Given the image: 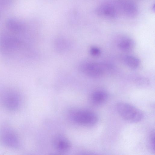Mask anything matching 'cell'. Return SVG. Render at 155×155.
Here are the masks:
<instances>
[{"instance_id":"1","label":"cell","mask_w":155,"mask_h":155,"mask_svg":"<svg viewBox=\"0 0 155 155\" xmlns=\"http://www.w3.org/2000/svg\"><path fill=\"white\" fill-rule=\"evenodd\" d=\"M25 46L20 36L8 33L0 35V52L6 57L21 58Z\"/></svg>"},{"instance_id":"2","label":"cell","mask_w":155,"mask_h":155,"mask_svg":"<svg viewBox=\"0 0 155 155\" xmlns=\"http://www.w3.org/2000/svg\"><path fill=\"white\" fill-rule=\"evenodd\" d=\"M116 107L120 116L129 122H138L141 121L144 117L142 111L128 103L124 102H118Z\"/></svg>"},{"instance_id":"3","label":"cell","mask_w":155,"mask_h":155,"mask_svg":"<svg viewBox=\"0 0 155 155\" xmlns=\"http://www.w3.org/2000/svg\"><path fill=\"white\" fill-rule=\"evenodd\" d=\"M0 142L3 146L14 149H19L21 146L20 139L16 132L6 124L0 127Z\"/></svg>"},{"instance_id":"4","label":"cell","mask_w":155,"mask_h":155,"mask_svg":"<svg viewBox=\"0 0 155 155\" xmlns=\"http://www.w3.org/2000/svg\"><path fill=\"white\" fill-rule=\"evenodd\" d=\"M0 101L5 108L11 111H15L21 107V99L16 91L7 89L3 91L0 97Z\"/></svg>"},{"instance_id":"5","label":"cell","mask_w":155,"mask_h":155,"mask_svg":"<svg viewBox=\"0 0 155 155\" xmlns=\"http://www.w3.org/2000/svg\"><path fill=\"white\" fill-rule=\"evenodd\" d=\"M72 118L77 123L86 126L93 125L97 123L98 120L96 113L86 109L77 110L73 114Z\"/></svg>"},{"instance_id":"6","label":"cell","mask_w":155,"mask_h":155,"mask_svg":"<svg viewBox=\"0 0 155 155\" xmlns=\"http://www.w3.org/2000/svg\"><path fill=\"white\" fill-rule=\"evenodd\" d=\"M115 4L118 12H120L126 17L133 18L137 14V7L131 0H118Z\"/></svg>"},{"instance_id":"7","label":"cell","mask_w":155,"mask_h":155,"mask_svg":"<svg viewBox=\"0 0 155 155\" xmlns=\"http://www.w3.org/2000/svg\"><path fill=\"white\" fill-rule=\"evenodd\" d=\"M104 67L97 63L90 62L82 64L80 68L87 75L93 78H97L103 74L105 70Z\"/></svg>"},{"instance_id":"8","label":"cell","mask_w":155,"mask_h":155,"mask_svg":"<svg viewBox=\"0 0 155 155\" xmlns=\"http://www.w3.org/2000/svg\"><path fill=\"white\" fill-rule=\"evenodd\" d=\"M96 12L99 16L110 19L116 18L118 13L115 5L110 3L104 4L99 6Z\"/></svg>"},{"instance_id":"9","label":"cell","mask_w":155,"mask_h":155,"mask_svg":"<svg viewBox=\"0 0 155 155\" xmlns=\"http://www.w3.org/2000/svg\"><path fill=\"white\" fill-rule=\"evenodd\" d=\"M108 94L105 91L99 90L94 92L91 96V100L95 105L100 106L104 104L108 100Z\"/></svg>"},{"instance_id":"10","label":"cell","mask_w":155,"mask_h":155,"mask_svg":"<svg viewBox=\"0 0 155 155\" xmlns=\"http://www.w3.org/2000/svg\"><path fill=\"white\" fill-rule=\"evenodd\" d=\"M54 146L56 149L60 152H65L71 147V143L66 138L59 137H57L54 141Z\"/></svg>"},{"instance_id":"11","label":"cell","mask_w":155,"mask_h":155,"mask_svg":"<svg viewBox=\"0 0 155 155\" xmlns=\"http://www.w3.org/2000/svg\"><path fill=\"white\" fill-rule=\"evenodd\" d=\"M7 26L11 31L17 34H21L24 30L23 25L16 20L11 19L7 22Z\"/></svg>"},{"instance_id":"12","label":"cell","mask_w":155,"mask_h":155,"mask_svg":"<svg viewBox=\"0 0 155 155\" xmlns=\"http://www.w3.org/2000/svg\"><path fill=\"white\" fill-rule=\"evenodd\" d=\"M135 45V42L132 39L126 38H123L118 44V47L120 49L126 51L132 50Z\"/></svg>"},{"instance_id":"13","label":"cell","mask_w":155,"mask_h":155,"mask_svg":"<svg viewBox=\"0 0 155 155\" xmlns=\"http://www.w3.org/2000/svg\"><path fill=\"white\" fill-rule=\"evenodd\" d=\"M124 60L125 64L132 69L137 68L140 64V60L137 57L133 56H127L125 57Z\"/></svg>"},{"instance_id":"14","label":"cell","mask_w":155,"mask_h":155,"mask_svg":"<svg viewBox=\"0 0 155 155\" xmlns=\"http://www.w3.org/2000/svg\"><path fill=\"white\" fill-rule=\"evenodd\" d=\"M155 134L153 132L150 134L148 142V146L150 149L153 152L155 151Z\"/></svg>"},{"instance_id":"15","label":"cell","mask_w":155,"mask_h":155,"mask_svg":"<svg viewBox=\"0 0 155 155\" xmlns=\"http://www.w3.org/2000/svg\"><path fill=\"white\" fill-rule=\"evenodd\" d=\"M135 82L138 85L144 86L147 85L149 83V81L146 78L140 77L136 79Z\"/></svg>"},{"instance_id":"16","label":"cell","mask_w":155,"mask_h":155,"mask_svg":"<svg viewBox=\"0 0 155 155\" xmlns=\"http://www.w3.org/2000/svg\"><path fill=\"white\" fill-rule=\"evenodd\" d=\"M90 52L92 55L97 56L101 54V51L99 48L96 47H93L91 48Z\"/></svg>"}]
</instances>
